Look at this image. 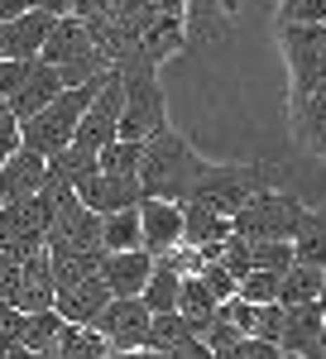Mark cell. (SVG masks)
<instances>
[{
	"label": "cell",
	"instance_id": "obj_23",
	"mask_svg": "<svg viewBox=\"0 0 326 359\" xmlns=\"http://www.w3.org/2000/svg\"><path fill=\"white\" fill-rule=\"evenodd\" d=\"M101 245L106 249H139L144 230H139V201L135 206H115L101 216Z\"/></svg>",
	"mask_w": 326,
	"mask_h": 359
},
{
	"label": "cell",
	"instance_id": "obj_8",
	"mask_svg": "<svg viewBox=\"0 0 326 359\" xmlns=\"http://www.w3.org/2000/svg\"><path fill=\"white\" fill-rule=\"evenodd\" d=\"M322 321L326 311L322 302H288L283 306V335H278V350L283 355H302V359H317L322 355Z\"/></svg>",
	"mask_w": 326,
	"mask_h": 359
},
{
	"label": "cell",
	"instance_id": "obj_29",
	"mask_svg": "<svg viewBox=\"0 0 326 359\" xmlns=\"http://www.w3.org/2000/svg\"><path fill=\"white\" fill-rule=\"evenodd\" d=\"M25 316L20 306H0V355H20V331H25Z\"/></svg>",
	"mask_w": 326,
	"mask_h": 359
},
{
	"label": "cell",
	"instance_id": "obj_17",
	"mask_svg": "<svg viewBox=\"0 0 326 359\" xmlns=\"http://www.w3.org/2000/svg\"><path fill=\"white\" fill-rule=\"evenodd\" d=\"M288 111H293V135L307 154L326 158V82H317L307 96H288Z\"/></svg>",
	"mask_w": 326,
	"mask_h": 359
},
{
	"label": "cell",
	"instance_id": "obj_21",
	"mask_svg": "<svg viewBox=\"0 0 326 359\" xmlns=\"http://www.w3.org/2000/svg\"><path fill=\"white\" fill-rule=\"evenodd\" d=\"M63 321H67V316H58L53 306L29 311V316H25V331H20V355H53Z\"/></svg>",
	"mask_w": 326,
	"mask_h": 359
},
{
	"label": "cell",
	"instance_id": "obj_28",
	"mask_svg": "<svg viewBox=\"0 0 326 359\" xmlns=\"http://www.w3.org/2000/svg\"><path fill=\"white\" fill-rule=\"evenodd\" d=\"M249 254H254V269H273V273H283L298 259L293 240H249Z\"/></svg>",
	"mask_w": 326,
	"mask_h": 359
},
{
	"label": "cell",
	"instance_id": "obj_25",
	"mask_svg": "<svg viewBox=\"0 0 326 359\" xmlns=\"http://www.w3.org/2000/svg\"><path fill=\"white\" fill-rule=\"evenodd\" d=\"M139 158H144V144L139 139H106L101 149H96V163H101V172H135L139 177Z\"/></svg>",
	"mask_w": 326,
	"mask_h": 359
},
{
	"label": "cell",
	"instance_id": "obj_9",
	"mask_svg": "<svg viewBox=\"0 0 326 359\" xmlns=\"http://www.w3.org/2000/svg\"><path fill=\"white\" fill-rule=\"evenodd\" d=\"M53 292H58L53 259H48V245H39L25 264H20V273H15L10 306H20V311H44V306H53Z\"/></svg>",
	"mask_w": 326,
	"mask_h": 359
},
{
	"label": "cell",
	"instance_id": "obj_26",
	"mask_svg": "<svg viewBox=\"0 0 326 359\" xmlns=\"http://www.w3.org/2000/svg\"><path fill=\"white\" fill-rule=\"evenodd\" d=\"M202 340H207V350H211V355L235 359V345L244 340V331L235 326V321H230V316H226V311H216V316L202 326Z\"/></svg>",
	"mask_w": 326,
	"mask_h": 359
},
{
	"label": "cell",
	"instance_id": "obj_16",
	"mask_svg": "<svg viewBox=\"0 0 326 359\" xmlns=\"http://www.w3.org/2000/svg\"><path fill=\"white\" fill-rule=\"evenodd\" d=\"M106 302H110V283L101 273H86V278H77V283H67V287L53 292V311L67 316V321H82V326H91Z\"/></svg>",
	"mask_w": 326,
	"mask_h": 359
},
{
	"label": "cell",
	"instance_id": "obj_12",
	"mask_svg": "<svg viewBox=\"0 0 326 359\" xmlns=\"http://www.w3.org/2000/svg\"><path fill=\"white\" fill-rule=\"evenodd\" d=\"M48 25H53V15L39 10V5L0 20V57H39L44 39H48Z\"/></svg>",
	"mask_w": 326,
	"mask_h": 359
},
{
	"label": "cell",
	"instance_id": "obj_7",
	"mask_svg": "<svg viewBox=\"0 0 326 359\" xmlns=\"http://www.w3.org/2000/svg\"><path fill=\"white\" fill-rule=\"evenodd\" d=\"M149 316L154 311L144 306V297H110L91 326L110 340V355H135L149 345Z\"/></svg>",
	"mask_w": 326,
	"mask_h": 359
},
{
	"label": "cell",
	"instance_id": "obj_10",
	"mask_svg": "<svg viewBox=\"0 0 326 359\" xmlns=\"http://www.w3.org/2000/svg\"><path fill=\"white\" fill-rule=\"evenodd\" d=\"M144 350H154V355H183V359H211L207 340L188 326L183 311H154L149 316V345Z\"/></svg>",
	"mask_w": 326,
	"mask_h": 359
},
{
	"label": "cell",
	"instance_id": "obj_1",
	"mask_svg": "<svg viewBox=\"0 0 326 359\" xmlns=\"http://www.w3.org/2000/svg\"><path fill=\"white\" fill-rule=\"evenodd\" d=\"M207 158L192 149L173 125H163L144 139V158H139V192L144 196H168V201H188L192 187L202 182Z\"/></svg>",
	"mask_w": 326,
	"mask_h": 359
},
{
	"label": "cell",
	"instance_id": "obj_11",
	"mask_svg": "<svg viewBox=\"0 0 326 359\" xmlns=\"http://www.w3.org/2000/svg\"><path fill=\"white\" fill-rule=\"evenodd\" d=\"M139 230H144V249L163 254L183 240V201L168 196H139Z\"/></svg>",
	"mask_w": 326,
	"mask_h": 359
},
{
	"label": "cell",
	"instance_id": "obj_19",
	"mask_svg": "<svg viewBox=\"0 0 326 359\" xmlns=\"http://www.w3.org/2000/svg\"><path fill=\"white\" fill-rule=\"evenodd\" d=\"M322 283H326V269L322 264H312V259H293L288 269H283V283H278V302H312V297H322Z\"/></svg>",
	"mask_w": 326,
	"mask_h": 359
},
{
	"label": "cell",
	"instance_id": "obj_31",
	"mask_svg": "<svg viewBox=\"0 0 326 359\" xmlns=\"http://www.w3.org/2000/svg\"><path fill=\"white\" fill-rule=\"evenodd\" d=\"M25 67H29V57H0V101L15 96V86L25 82Z\"/></svg>",
	"mask_w": 326,
	"mask_h": 359
},
{
	"label": "cell",
	"instance_id": "obj_15",
	"mask_svg": "<svg viewBox=\"0 0 326 359\" xmlns=\"http://www.w3.org/2000/svg\"><path fill=\"white\" fill-rule=\"evenodd\" d=\"M63 86H67V77L58 72L53 62H44V57H29L25 82L15 86V96H10V111H15V120H25V115H34L39 106H48V101H53Z\"/></svg>",
	"mask_w": 326,
	"mask_h": 359
},
{
	"label": "cell",
	"instance_id": "obj_22",
	"mask_svg": "<svg viewBox=\"0 0 326 359\" xmlns=\"http://www.w3.org/2000/svg\"><path fill=\"white\" fill-rule=\"evenodd\" d=\"M178 311L188 316L192 331L202 335V326H207V321L221 311V297H216V292H211V287H207L197 273H188V278H183V287H178Z\"/></svg>",
	"mask_w": 326,
	"mask_h": 359
},
{
	"label": "cell",
	"instance_id": "obj_6",
	"mask_svg": "<svg viewBox=\"0 0 326 359\" xmlns=\"http://www.w3.org/2000/svg\"><path fill=\"white\" fill-rule=\"evenodd\" d=\"M278 39H283V57L293 72V96H307L317 82H326V20L283 25Z\"/></svg>",
	"mask_w": 326,
	"mask_h": 359
},
{
	"label": "cell",
	"instance_id": "obj_13",
	"mask_svg": "<svg viewBox=\"0 0 326 359\" xmlns=\"http://www.w3.org/2000/svg\"><path fill=\"white\" fill-rule=\"evenodd\" d=\"M149 269H154V254L139 249H106L101 259V278L110 283V297H139L144 283H149Z\"/></svg>",
	"mask_w": 326,
	"mask_h": 359
},
{
	"label": "cell",
	"instance_id": "obj_27",
	"mask_svg": "<svg viewBox=\"0 0 326 359\" xmlns=\"http://www.w3.org/2000/svg\"><path fill=\"white\" fill-rule=\"evenodd\" d=\"M278 283H283V273H273V269H249L235 283V292L249 302H278Z\"/></svg>",
	"mask_w": 326,
	"mask_h": 359
},
{
	"label": "cell",
	"instance_id": "obj_35",
	"mask_svg": "<svg viewBox=\"0 0 326 359\" xmlns=\"http://www.w3.org/2000/svg\"><path fill=\"white\" fill-rule=\"evenodd\" d=\"M29 5H39V10H48V15H67V10H72V0H29Z\"/></svg>",
	"mask_w": 326,
	"mask_h": 359
},
{
	"label": "cell",
	"instance_id": "obj_14",
	"mask_svg": "<svg viewBox=\"0 0 326 359\" xmlns=\"http://www.w3.org/2000/svg\"><path fill=\"white\" fill-rule=\"evenodd\" d=\"M48 177V154L20 144L5 163H0V201H15V196H34Z\"/></svg>",
	"mask_w": 326,
	"mask_h": 359
},
{
	"label": "cell",
	"instance_id": "obj_4",
	"mask_svg": "<svg viewBox=\"0 0 326 359\" xmlns=\"http://www.w3.org/2000/svg\"><path fill=\"white\" fill-rule=\"evenodd\" d=\"M302 221H307V206H302L298 196L259 187V192L230 216V230L244 235V240H293L302 230Z\"/></svg>",
	"mask_w": 326,
	"mask_h": 359
},
{
	"label": "cell",
	"instance_id": "obj_33",
	"mask_svg": "<svg viewBox=\"0 0 326 359\" xmlns=\"http://www.w3.org/2000/svg\"><path fill=\"white\" fill-rule=\"evenodd\" d=\"M110 0H72V10L67 15H77V20H96V15H106Z\"/></svg>",
	"mask_w": 326,
	"mask_h": 359
},
{
	"label": "cell",
	"instance_id": "obj_2",
	"mask_svg": "<svg viewBox=\"0 0 326 359\" xmlns=\"http://www.w3.org/2000/svg\"><path fill=\"white\" fill-rule=\"evenodd\" d=\"M106 72H110V67H106ZM106 72H101V77H86V82L63 86L48 106H39L34 115H25V120H20V144L39 149V154H53V149H63V144L72 139V130H77V120H82V111H86V101L101 91Z\"/></svg>",
	"mask_w": 326,
	"mask_h": 359
},
{
	"label": "cell",
	"instance_id": "obj_38",
	"mask_svg": "<svg viewBox=\"0 0 326 359\" xmlns=\"http://www.w3.org/2000/svg\"><path fill=\"white\" fill-rule=\"evenodd\" d=\"M322 355H326V321H322Z\"/></svg>",
	"mask_w": 326,
	"mask_h": 359
},
{
	"label": "cell",
	"instance_id": "obj_3",
	"mask_svg": "<svg viewBox=\"0 0 326 359\" xmlns=\"http://www.w3.org/2000/svg\"><path fill=\"white\" fill-rule=\"evenodd\" d=\"M39 57L53 62L58 72L67 77V86L106 72V57H101L96 39H91V29L82 25L77 15H53V25H48V39H44Z\"/></svg>",
	"mask_w": 326,
	"mask_h": 359
},
{
	"label": "cell",
	"instance_id": "obj_30",
	"mask_svg": "<svg viewBox=\"0 0 326 359\" xmlns=\"http://www.w3.org/2000/svg\"><path fill=\"white\" fill-rule=\"evenodd\" d=\"M326 20V0H283V25H312Z\"/></svg>",
	"mask_w": 326,
	"mask_h": 359
},
{
	"label": "cell",
	"instance_id": "obj_24",
	"mask_svg": "<svg viewBox=\"0 0 326 359\" xmlns=\"http://www.w3.org/2000/svg\"><path fill=\"white\" fill-rule=\"evenodd\" d=\"M178 287H183V273H173L168 264L154 259V269H149V283H144V306L149 311H178Z\"/></svg>",
	"mask_w": 326,
	"mask_h": 359
},
{
	"label": "cell",
	"instance_id": "obj_36",
	"mask_svg": "<svg viewBox=\"0 0 326 359\" xmlns=\"http://www.w3.org/2000/svg\"><path fill=\"white\" fill-rule=\"evenodd\" d=\"M15 149H20V139H10V135H0V163H5V158H10V154H15Z\"/></svg>",
	"mask_w": 326,
	"mask_h": 359
},
{
	"label": "cell",
	"instance_id": "obj_32",
	"mask_svg": "<svg viewBox=\"0 0 326 359\" xmlns=\"http://www.w3.org/2000/svg\"><path fill=\"white\" fill-rule=\"evenodd\" d=\"M235 359H283V350L273 340H264V335H244L235 345Z\"/></svg>",
	"mask_w": 326,
	"mask_h": 359
},
{
	"label": "cell",
	"instance_id": "obj_5",
	"mask_svg": "<svg viewBox=\"0 0 326 359\" xmlns=\"http://www.w3.org/2000/svg\"><path fill=\"white\" fill-rule=\"evenodd\" d=\"M259 187H273V172L264 163H207V172L192 187V196L216 206L221 216H235Z\"/></svg>",
	"mask_w": 326,
	"mask_h": 359
},
{
	"label": "cell",
	"instance_id": "obj_34",
	"mask_svg": "<svg viewBox=\"0 0 326 359\" xmlns=\"http://www.w3.org/2000/svg\"><path fill=\"white\" fill-rule=\"evenodd\" d=\"M149 10L154 15H183L188 20V0H149Z\"/></svg>",
	"mask_w": 326,
	"mask_h": 359
},
{
	"label": "cell",
	"instance_id": "obj_18",
	"mask_svg": "<svg viewBox=\"0 0 326 359\" xmlns=\"http://www.w3.org/2000/svg\"><path fill=\"white\" fill-rule=\"evenodd\" d=\"M230 235V216H221L216 206H207V201H197V196H188L183 201V240L188 245H221Z\"/></svg>",
	"mask_w": 326,
	"mask_h": 359
},
{
	"label": "cell",
	"instance_id": "obj_20",
	"mask_svg": "<svg viewBox=\"0 0 326 359\" xmlns=\"http://www.w3.org/2000/svg\"><path fill=\"white\" fill-rule=\"evenodd\" d=\"M101 355H110V340L96 331V326H82V321H63L53 359H101Z\"/></svg>",
	"mask_w": 326,
	"mask_h": 359
},
{
	"label": "cell",
	"instance_id": "obj_37",
	"mask_svg": "<svg viewBox=\"0 0 326 359\" xmlns=\"http://www.w3.org/2000/svg\"><path fill=\"white\" fill-rule=\"evenodd\" d=\"M317 302H322V311H326V283H322V297H317Z\"/></svg>",
	"mask_w": 326,
	"mask_h": 359
}]
</instances>
